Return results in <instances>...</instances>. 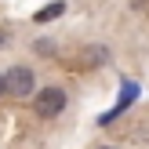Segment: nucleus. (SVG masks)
I'll list each match as a JSON object with an SVG mask.
<instances>
[{"instance_id": "obj_1", "label": "nucleus", "mask_w": 149, "mask_h": 149, "mask_svg": "<svg viewBox=\"0 0 149 149\" xmlns=\"http://www.w3.org/2000/svg\"><path fill=\"white\" fill-rule=\"evenodd\" d=\"M4 80V91L7 95H15V98H26V95H33V69L29 65H11L7 69V77H0Z\"/></svg>"}, {"instance_id": "obj_2", "label": "nucleus", "mask_w": 149, "mask_h": 149, "mask_svg": "<svg viewBox=\"0 0 149 149\" xmlns=\"http://www.w3.org/2000/svg\"><path fill=\"white\" fill-rule=\"evenodd\" d=\"M62 109H65V91L62 87H44V91L36 95V116L51 120V116H58Z\"/></svg>"}, {"instance_id": "obj_3", "label": "nucleus", "mask_w": 149, "mask_h": 149, "mask_svg": "<svg viewBox=\"0 0 149 149\" xmlns=\"http://www.w3.org/2000/svg\"><path fill=\"white\" fill-rule=\"evenodd\" d=\"M62 11H65V4H47L44 11H36V22H51V18H58Z\"/></svg>"}, {"instance_id": "obj_4", "label": "nucleus", "mask_w": 149, "mask_h": 149, "mask_svg": "<svg viewBox=\"0 0 149 149\" xmlns=\"http://www.w3.org/2000/svg\"><path fill=\"white\" fill-rule=\"evenodd\" d=\"M4 44H7V36H4V29H0V47H4Z\"/></svg>"}, {"instance_id": "obj_5", "label": "nucleus", "mask_w": 149, "mask_h": 149, "mask_svg": "<svg viewBox=\"0 0 149 149\" xmlns=\"http://www.w3.org/2000/svg\"><path fill=\"white\" fill-rule=\"evenodd\" d=\"M0 95H4V80H0Z\"/></svg>"}, {"instance_id": "obj_6", "label": "nucleus", "mask_w": 149, "mask_h": 149, "mask_svg": "<svg viewBox=\"0 0 149 149\" xmlns=\"http://www.w3.org/2000/svg\"><path fill=\"white\" fill-rule=\"evenodd\" d=\"M102 149H109V146H102Z\"/></svg>"}]
</instances>
